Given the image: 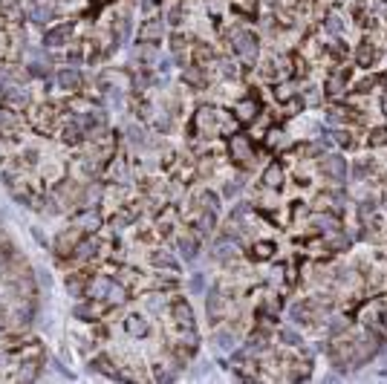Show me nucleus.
Wrapping results in <instances>:
<instances>
[{
    "label": "nucleus",
    "instance_id": "16",
    "mask_svg": "<svg viewBox=\"0 0 387 384\" xmlns=\"http://www.w3.org/2000/svg\"><path fill=\"white\" fill-rule=\"evenodd\" d=\"M153 263H159V266H168V269H176V260L173 257H168V254H153Z\"/></svg>",
    "mask_w": 387,
    "mask_h": 384
},
{
    "label": "nucleus",
    "instance_id": "17",
    "mask_svg": "<svg viewBox=\"0 0 387 384\" xmlns=\"http://www.w3.org/2000/svg\"><path fill=\"white\" fill-rule=\"evenodd\" d=\"M214 254H217V257H231V254H234V243H228V240H225V243H220Z\"/></svg>",
    "mask_w": 387,
    "mask_h": 384
},
{
    "label": "nucleus",
    "instance_id": "6",
    "mask_svg": "<svg viewBox=\"0 0 387 384\" xmlns=\"http://www.w3.org/2000/svg\"><path fill=\"white\" fill-rule=\"evenodd\" d=\"M124 329L130 335H136V338H142V335H148V321H142L139 315H130L124 321Z\"/></svg>",
    "mask_w": 387,
    "mask_h": 384
},
{
    "label": "nucleus",
    "instance_id": "10",
    "mask_svg": "<svg viewBox=\"0 0 387 384\" xmlns=\"http://www.w3.org/2000/svg\"><path fill=\"white\" fill-rule=\"evenodd\" d=\"M214 344L220 350H234V335L231 332H217L214 335Z\"/></svg>",
    "mask_w": 387,
    "mask_h": 384
},
{
    "label": "nucleus",
    "instance_id": "9",
    "mask_svg": "<svg viewBox=\"0 0 387 384\" xmlns=\"http://www.w3.org/2000/svg\"><path fill=\"white\" fill-rule=\"evenodd\" d=\"M228 145H231V153H234L237 159H246V156L252 153V151H249V142H246V139H240V136H234Z\"/></svg>",
    "mask_w": 387,
    "mask_h": 384
},
{
    "label": "nucleus",
    "instance_id": "23",
    "mask_svg": "<svg viewBox=\"0 0 387 384\" xmlns=\"http://www.w3.org/2000/svg\"><path fill=\"white\" fill-rule=\"evenodd\" d=\"M385 113H387V99H385Z\"/></svg>",
    "mask_w": 387,
    "mask_h": 384
},
{
    "label": "nucleus",
    "instance_id": "5",
    "mask_svg": "<svg viewBox=\"0 0 387 384\" xmlns=\"http://www.w3.org/2000/svg\"><path fill=\"white\" fill-rule=\"evenodd\" d=\"M173 312H176V324H179L182 329H191V327H194V318H191V309H188L185 301L173 303Z\"/></svg>",
    "mask_w": 387,
    "mask_h": 384
},
{
    "label": "nucleus",
    "instance_id": "4",
    "mask_svg": "<svg viewBox=\"0 0 387 384\" xmlns=\"http://www.w3.org/2000/svg\"><path fill=\"white\" fill-rule=\"evenodd\" d=\"M72 35V26H58V29H52V32H47V47H64L67 44V38Z\"/></svg>",
    "mask_w": 387,
    "mask_h": 384
},
{
    "label": "nucleus",
    "instance_id": "12",
    "mask_svg": "<svg viewBox=\"0 0 387 384\" xmlns=\"http://www.w3.org/2000/svg\"><path fill=\"white\" fill-rule=\"evenodd\" d=\"M179 249H182V257H185V260H194V257L200 254V249H197V240H182V243H179Z\"/></svg>",
    "mask_w": 387,
    "mask_h": 384
},
{
    "label": "nucleus",
    "instance_id": "8",
    "mask_svg": "<svg viewBox=\"0 0 387 384\" xmlns=\"http://www.w3.org/2000/svg\"><path fill=\"white\" fill-rule=\"evenodd\" d=\"M50 17H55V6L52 3H38L32 9V20L35 23H47Z\"/></svg>",
    "mask_w": 387,
    "mask_h": 384
},
{
    "label": "nucleus",
    "instance_id": "22",
    "mask_svg": "<svg viewBox=\"0 0 387 384\" xmlns=\"http://www.w3.org/2000/svg\"><path fill=\"white\" fill-rule=\"evenodd\" d=\"M191 289H194V292H200V289H202V274H197V277L191 280Z\"/></svg>",
    "mask_w": 387,
    "mask_h": 384
},
{
    "label": "nucleus",
    "instance_id": "11",
    "mask_svg": "<svg viewBox=\"0 0 387 384\" xmlns=\"http://www.w3.org/2000/svg\"><path fill=\"white\" fill-rule=\"evenodd\" d=\"M254 110H257V107H254V101H243V104L237 107V116H240V121H252Z\"/></svg>",
    "mask_w": 387,
    "mask_h": 384
},
{
    "label": "nucleus",
    "instance_id": "14",
    "mask_svg": "<svg viewBox=\"0 0 387 384\" xmlns=\"http://www.w3.org/2000/svg\"><path fill=\"white\" fill-rule=\"evenodd\" d=\"M280 338H283V344H289V347H298V344H301V335L295 332V329H283Z\"/></svg>",
    "mask_w": 387,
    "mask_h": 384
},
{
    "label": "nucleus",
    "instance_id": "3",
    "mask_svg": "<svg viewBox=\"0 0 387 384\" xmlns=\"http://www.w3.org/2000/svg\"><path fill=\"white\" fill-rule=\"evenodd\" d=\"M344 170H347V167H344V159H341V156H327V159H324V173H327V176L344 179Z\"/></svg>",
    "mask_w": 387,
    "mask_h": 384
},
{
    "label": "nucleus",
    "instance_id": "1",
    "mask_svg": "<svg viewBox=\"0 0 387 384\" xmlns=\"http://www.w3.org/2000/svg\"><path fill=\"white\" fill-rule=\"evenodd\" d=\"M234 50L240 52L243 58H249V61H252L254 55H257V41H254V35L237 32V35H234Z\"/></svg>",
    "mask_w": 387,
    "mask_h": 384
},
{
    "label": "nucleus",
    "instance_id": "15",
    "mask_svg": "<svg viewBox=\"0 0 387 384\" xmlns=\"http://www.w3.org/2000/svg\"><path fill=\"white\" fill-rule=\"evenodd\" d=\"M277 182H280V165H272L269 170H266V185H272V188H275Z\"/></svg>",
    "mask_w": 387,
    "mask_h": 384
},
{
    "label": "nucleus",
    "instance_id": "13",
    "mask_svg": "<svg viewBox=\"0 0 387 384\" xmlns=\"http://www.w3.org/2000/svg\"><path fill=\"white\" fill-rule=\"evenodd\" d=\"M116 35H118V41H127V35H130V17H118L116 20Z\"/></svg>",
    "mask_w": 387,
    "mask_h": 384
},
{
    "label": "nucleus",
    "instance_id": "20",
    "mask_svg": "<svg viewBox=\"0 0 387 384\" xmlns=\"http://www.w3.org/2000/svg\"><path fill=\"white\" fill-rule=\"evenodd\" d=\"M257 257H269L272 254V243H263V246H257V251H254Z\"/></svg>",
    "mask_w": 387,
    "mask_h": 384
},
{
    "label": "nucleus",
    "instance_id": "18",
    "mask_svg": "<svg viewBox=\"0 0 387 384\" xmlns=\"http://www.w3.org/2000/svg\"><path fill=\"white\" fill-rule=\"evenodd\" d=\"M159 32H162V23H159V20H153V23L145 26V38H159Z\"/></svg>",
    "mask_w": 387,
    "mask_h": 384
},
{
    "label": "nucleus",
    "instance_id": "19",
    "mask_svg": "<svg viewBox=\"0 0 387 384\" xmlns=\"http://www.w3.org/2000/svg\"><path fill=\"white\" fill-rule=\"evenodd\" d=\"M67 289H69V292H72V295H75V298H78V295H81V289H84V286L78 283V280H75V277H69V280H67Z\"/></svg>",
    "mask_w": 387,
    "mask_h": 384
},
{
    "label": "nucleus",
    "instance_id": "7",
    "mask_svg": "<svg viewBox=\"0 0 387 384\" xmlns=\"http://www.w3.org/2000/svg\"><path fill=\"white\" fill-rule=\"evenodd\" d=\"M3 99L9 101V104H15V107H26V104H29V96L20 93L17 87H6V90H3Z\"/></svg>",
    "mask_w": 387,
    "mask_h": 384
},
{
    "label": "nucleus",
    "instance_id": "21",
    "mask_svg": "<svg viewBox=\"0 0 387 384\" xmlns=\"http://www.w3.org/2000/svg\"><path fill=\"white\" fill-rule=\"evenodd\" d=\"M327 29H341V20H338V17L332 15L330 20H327Z\"/></svg>",
    "mask_w": 387,
    "mask_h": 384
},
{
    "label": "nucleus",
    "instance_id": "2",
    "mask_svg": "<svg viewBox=\"0 0 387 384\" xmlns=\"http://www.w3.org/2000/svg\"><path fill=\"white\" fill-rule=\"evenodd\" d=\"M55 81H58V87H64V90H78V87H81V72H78V69H58V72H55Z\"/></svg>",
    "mask_w": 387,
    "mask_h": 384
}]
</instances>
